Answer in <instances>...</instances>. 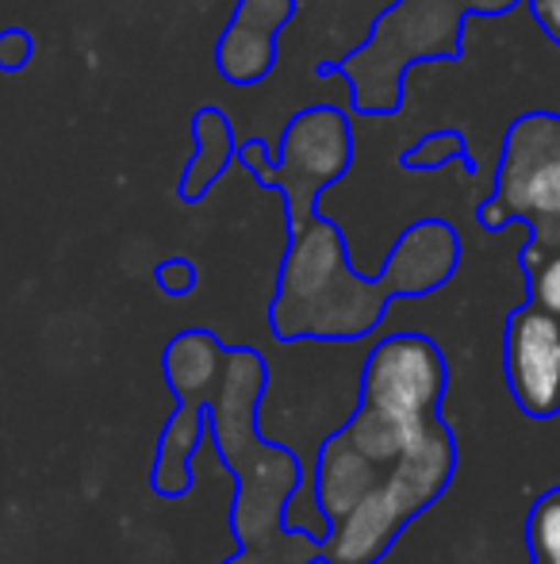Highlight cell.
Segmentation results:
<instances>
[{
	"label": "cell",
	"instance_id": "cell-9",
	"mask_svg": "<svg viewBox=\"0 0 560 564\" xmlns=\"http://www.w3.org/2000/svg\"><path fill=\"white\" fill-rule=\"evenodd\" d=\"M503 372L515 408L526 419L560 415V319L538 304H518L503 330Z\"/></svg>",
	"mask_w": 560,
	"mask_h": 564
},
{
	"label": "cell",
	"instance_id": "cell-12",
	"mask_svg": "<svg viewBox=\"0 0 560 564\" xmlns=\"http://www.w3.org/2000/svg\"><path fill=\"white\" fill-rule=\"evenodd\" d=\"M193 139H196V154L188 158L185 173H180V181H177V196L185 204H200L204 196L216 188V181L223 177L227 165L234 162V150H239L231 116L216 105L196 108Z\"/></svg>",
	"mask_w": 560,
	"mask_h": 564
},
{
	"label": "cell",
	"instance_id": "cell-14",
	"mask_svg": "<svg viewBox=\"0 0 560 564\" xmlns=\"http://www.w3.org/2000/svg\"><path fill=\"white\" fill-rule=\"evenodd\" d=\"M526 542L534 564H560V484L534 499L526 514Z\"/></svg>",
	"mask_w": 560,
	"mask_h": 564
},
{
	"label": "cell",
	"instance_id": "cell-2",
	"mask_svg": "<svg viewBox=\"0 0 560 564\" xmlns=\"http://www.w3.org/2000/svg\"><path fill=\"white\" fill-rule=\"evenodd\" d=\"M270 388V365L254 346L227 349L223 377L208 400V434L234 476L231 534L239 553L223 564H319V538L288 527L296 496L315 499L304 460L288 446L265 442L257 408Z\"/></svg>",
	"mask_w": 560,
	"mask_h": 564
},
{
	"label": "cell",
	"instance_id": "cell-15",
	"mask_svg": "<svg viewBox=\"0 0 560 564\" xmlns=\"http://www.w3.org/2000/svg\"><path fill=\"white\" fill-rule=\"evenodd\" d=\"M518 269L526 276L530 289V304H538L541 312L557 315L560 319V246L557 250H518Z\"/></svg>",
	"mask_w": 560,
	"mask_h": 564
},
{
	"label": "cell",
	"instance_id": "cell-3",
	"mask_svg": "<svg viewBox=\"0 0 560 564\" xmlns=\"http://www.w3.org/2000/svg\"><path fill=\"white\" fill-rule=\"evenodd\" d=\"M523 0H396L376 15L365 43L345 58L319 62V77H345L350 105L361 116H396L404 108V85L419 62H457L464 54L469 15H507Z\"/></svg>",
	"mask_w": 560,
	"mask_h": 564
},
{
	"label": "cell",
	"instance_id": "cell-5",
	"mask_svg": "<svg viewBox=\"0 0 560 564\" xmlns=\"http://www.w3.org/2000/svg\"><path fill=\"white\" fill-rule=\"evenodd\" d=\"M457 473V438L446 419L430 426L396 457L384 480L319 538L322 564H381L384 553L415 519L446 496Z\"/></svg>",
	"mask_w": 560,
	"mask_h": 564
},
{
	"label": "cell",
	"instance_id": "cell-1",
	"mask_svg": "<svg viewBox=\"0 0 560 564\" xmlns=\"http://www.w3.org/2000/svg\"><path fill=\"white\" fill-rule=\"evenodd\" d=\"M461 265V238L446 219H419L392 242L376 276L350 265V246L334 219L315 212L288 235L270 330L277 341H353L373 335L396 296L419 300L446 289Z\"/></svg>",
	"mask_w": 560,
	"mask_h": 564
},
{
	"label": "cell",
	"instance_id": "cell-7",
	"mask_svg": "<svg viewBox=\"0 0 560 564\" xmlns=\"http://www.w3.org/2000/svg\"><path fill=\"white\" fill-rule=\"evenodd\" d=\"M227 341L211 330L188 327L169 338L162 354V372L169 392L177 395V411L157 438L154 465H150V491L162 499H180L193 491L196 473L193 460L208 438V400L216 392L227 365Z\"/></svg>",
	"mask_w": 560,
	"mask_h": 564
},
{
	"label": "cell",
	"instance_id": "cell-13",
	"mask_svg": "<svg viewBox=\"0 0 560 564\" xmlns=\"http://www.w3.org/2000/svg\"><path fill=\"white\" fill-rule=\"evenodd\" d=\"M449 162H461L464 173H476V162L469 158V142H464V134L453 131V127H441V131L422 134L415 147H407L404 154H399V165L411 173H433Z\"/></svg>",
	"mask_w": 560,
	"mask_h": 564
},
{
	"label": "cell",
	"instance_id": "cell-4",
	"mask_svg": "<svg viewBox=\"0 0 560 564\" xmlns=\"http://www.w3.org/2000/svg\"><path fill=\"white\" fill-rule=\"evenodd\" d=\"M449 388L446 354L419 330L381 338L361 369V395L342 423L345 438L369 460L392 468L396 457L441 415Z\"/></svg>",
	"mask_w": 560,
	"mask_h": 564
},
{
	"label": "cell",
	"instance_id": "cell-16",
	"mask_svg": "<svg viewBox=\"0 0 560 564\" xmlns=\"http://www.w3.org/2000/svg\"><path fill=\"white\" fill-rule=\"evenodd\" d=\"M154 281L165 296H188V292H196V284H200V269L188 258H165L154 265Z\"/></svg>",
	"mask_w": 560,
	"mask_h": 564
},
{
	"label": "cell",
	"instance_id": "cell-11",
	"mask_svg": "<svg viewBox=\"0 0 560 564\" xmlns=\"http://www.w3.org/2000/svg\"><path fill=\"white\" fill-rule=\"evenodd\" d=\"M384 473H388V468L369 460L365 453L345 438L342 426H338V431L322 442L319 457H315L311 491H315V511H319V519L330 527V522H338L342 514H350L353 507L384 480Z\"/></svg>",
	"mask_w": 560,
	"mask_h": 564
},
{
	"label": "cell",
	"instance_id": "cell-10",
	"mask_svg": "<svg viewBox=\"0 0 560 564\" xmlns=\"http://www.w3.org/2000/svg\"><path fill=\"white\" fill-rule=\"evenodd\" d=\"M296 0H239L216 43V69L227 85H257L277 66V35L296 15Z\"/></svg>",
	"mask_w": 560,
	"mask_h": 564
},
{
	"label": "cell",
	"instance_id": "cell-8",
	"mask_svg": "<svg viewBox=\"0 0 560 564\" xmlns=\"http://www.w3.org/2000/svg\"><path fill=\"white\" fill-rule=\"evenodd\" d=\"M353 165V123L342 108L311 105L299 108L281 134V150L270 170L257 173V185L281 193L288 212V235L319 212V200Z\"/></svg>",
	"mask_w": 560,
	"mask_h": 564
},
{
	"label": "cell",
	"instance_id": "cell-17",
	"mask_svg": "<svg viewBox=\"0 0 560 564\" xmlns=\"http://www.w3.org/2000/svg\"><path fill=\"white\" fill-rule=\"evenodd\" d=\"M35 54V39L28 28H0V74H20Z\"/></svg>",
	"mask_w": 560,
	"mask_h": 564
},
{
	"label": "cell",
	"instance_id": "cell-6",
	"mask_svg": "<svg viewBox=\"0 0 560 564\" xmlns=\"http://www.w3.org/2000/svg\"><path fill=\"white\" fill-rule=\"evenodd\" d=\"M476 224L484 230L530 227V250L560 246V112L534 108L510 119L503 139L495 188L480 200Z\"/></svg>",
	"mask_w": 560,
	"mask_h": 564
}]
</instances>
